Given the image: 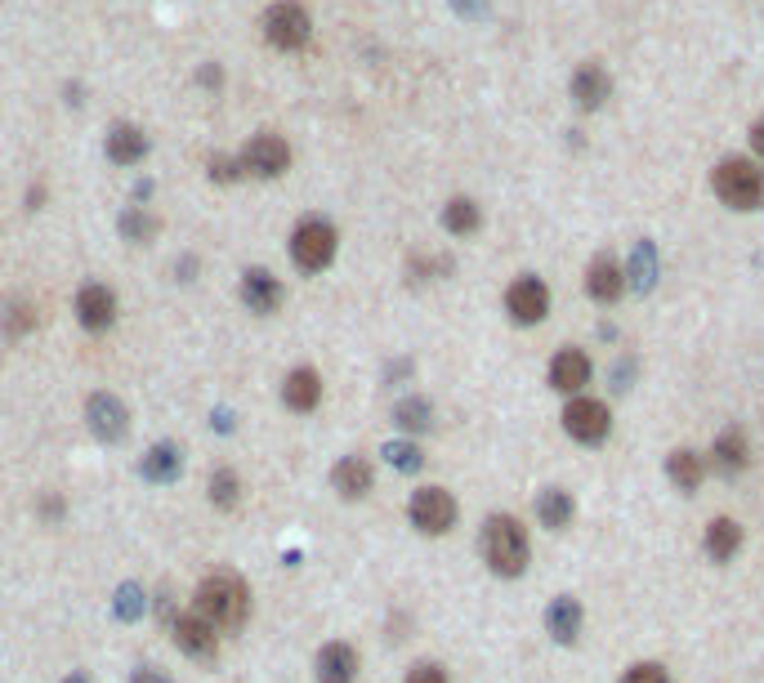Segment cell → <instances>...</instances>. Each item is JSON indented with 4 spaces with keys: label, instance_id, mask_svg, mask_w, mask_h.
I'll list each match as a JSON object with an SVG mask.
<instances>
[{
    "label": "cell",
    "instance_id": "21",
    "mask_svg": "<svg viewBox=\"0 0 764 683\" xmlns=\"http://www.w3.org/2000/svg\"><path fill=\"white\" fill-rule=\"evenodd\" d=\"M545 626H551V634L559 639V643H577V634H582V603L577 599H555L551 603V612H545Z\"/></svg>",
    "mask_w": 764,
    "mask_h": 683
},
{
    "label": "cell",
    "instance_id": "26",
    "mask_svg": "<svg viewBox=\"0 0 764 683\" xmlns=\"http://www.w3.org/2000/svg\"><path fill=\"white\" fill-rule=\"evenodd\" d=\"M667 474H671V483L680 487V492H698V483H702V461H698V451H689V446H680V451H671V461H667Z\"/></svg>",
    "mask_w": 764,
    "mask_h": 683
},
{
    "label": "cell",
    "instance_id": "15",
    "mask_svg": "<svg viewBox=\"0 0 764 683\" xmlns=\"http://www.w3.org/2000/svg\"><path fill=\"white\" fill-rule=\"evenodd\" d=\"M621 291H626V269H621L617 260L599 255V260L586 269V295L599 300V304H613V300H621Z\"/></svg>",
    "mask_w": 764,
    "mask_h": 683
},
{
    "label": "cell",
    "instance_id": "32",
    "mask_svg": "<svg viewBox=\"0 0 764 683\" xmlns=\"http://www.w3.org/2000/svg\"><path fill=\"white\" fill-rule=\"evenodd\" d=\"M621 683H671V674H667V665H658V661H639V665H630V670L621 674Z\"/></svg>",
    "mask_w": 764,
    "mask_h": 683
},
{
    "label": "cell",
    "instance_id": "5",
    "mask_svg": "<svg viewBox=\"0 0 764 683\" xmlns=\"http://www.w3.org/2000/svg\"><path fill=\"white\" fill-rule=\"evenodd\" d=\"M407 514H411V527L425 532V536H443V532L457 527V501H452V492H443V487H420V492L411 496Z\"/></svg>",
    "mask_w": 764,
    "mask_h": 683
},
{
    "label": "cell",
    "instance_id": "20",
    "mask_svg": "<svg viewBox=\"0 0 764 683\" xmlns=\"http://www.w3.org/2000/svg\"><path fill=\"white\" fill-rule=\"evenodd\" d=\"M179 470H184V451H179V446H170V442L153 446V451L144 455V465H139V474H144L148 483H175V479H179Z\"/></svg>",
    "mask_w": 764,
    "mask_h": 683
},
{
    "label": "cell",
    "instance_id": "3",
    "mask_svg": "<svg viewBox=\"0 0 764 683\" xmlns=\"http://www.w3.org/2000/svg\"><path fill=\"white\" fill-rule=\"evenodd\" d=\"M715 197L733 210H755L764 206V170L755 161H742V157H729L715 166Z\"/></svg>",
    "mask_w": 764,
    "mask_h": 683
},
{
    "label": "cell",
    "instance_id": "40",
    "mask_svg": "<svg viewBox=\"0 0 764 683\" xmlns=\"http://www.w3.org/2000/svg\"><path fill=\"white\" fill-rule=\"evenodd\" d=\"M63 683H90V679H85V674H72V679H63Z\"/></svg>",
    "mask_w": 764,
    "mask_h": 683
},
{
    "label": "cell",
    "instance_id": "6",
    "mask_svg": "<svg viewBox=\"0 0 764 683\" xmlns=\"http://www.w3.org/2000/svg\"><path fill=\"white\" fill-rule=\"evenodd\" d=\"M170 639L179 652H188L192 661H214L220 656V630H214L210 621H201L197 612H184L170 621Z\"/></svg>",
    "mask_w": 764,
    "mask_h": 683
},
{
    "label": "cell",
    "instance_id": "35",
    "mask_svg": "<svg viewBox=\"0 0 764 683\" xmlns=\"http://www.w3.org/2000/svg\"><path fill=\"white\" fill-rule=\"evenodd\" d=\"M242 175V166L238 161H229V157H214L210 161V179H220V183H233Z\"/></svg>",
    "mask_w": 764,
    "mask_h": 683
},
{
    "label": "cell",
    "instance_id": "23",
    "mask_svg": "<svg viewBox=\"0 0 764 683\" xmlns=\"http://www.w3.org/2000/svg\"><path fill=\"white\" fill-rule=\"evenodd\" d=\"M608 72L599 67V63H586L577 76H573V98L582 103V107H599L604 98H608Z\"/></svg>",
    "mask_w": 764,
    "mask_h": 683
},
{
    "label": "cell",
    "instance_id": "18",
    "mask_svg": "<svg viewBox=\"0 0 764 683\" xmlns=\"http://www.w3.org/2000/svg\"><path fill=\"white\" fill-rule=\"evenodd\" d=\"M282 402L291 407V411H313L317 402H322V376L313 371V367H300V371H291L286 376V385H282Z\"/></svg>",
    "mask_w": 764,
    "mask_h": 683
},
{
    "label": "cell",
    "instance_id": "12",
    "mask_svg": "<svg viewBox=\"0 0 764 683\" xmlns=\"http://www.w3.org/2000/svg\"><path fill=\"white\" fill-rule=\"evenodd\" d=\"M313 670H317V683H354L358 679V648L354 643H341V639L336 643H322Z\"/></svg>",
    "mask_w": 764,
    "mask_h": 683
},
{
    "label": "cell",
    "instance_id": "28",
    "mask_svg": "<svg viewBox=\"0 0 764 683\" xmlns=\"http://www.w3.org/2000/svg\"><path fill=\"white\" fill-rule=\"evenodd\" d=\"M242 501V479L233 470H214L210 474V505L214 509H238Z\"/></svg>",
    "mask_w": 764,
    "mask_h": 683
},
{
    "label": "cell",
    "instance_id": "29",
    "mask_svg": "<svg viewBox=\"0 0 764 683\" xmlns=\"http://www.w3.org/2000/svg\"><path fill=\"white\" fill-rule=\"evenodd\" d=\"M0 326H6L10 339H23L28 330H36V304L32 300H10L6 317H0Z\"/></svg>",
    "mask_w": 764,
    "mask_h": 683
},
{
    "label": "cell",
    "instance_id": "17",
    "mask_svg": "<svg viewBox=\"0 0 764 683\" xmlns=\"http://www.w3.org/2000/svg\"><path fill=\"white\" fill-rule=\"evenodd\" d=\"M242 300H247V308L251 313H278V304H282V282L273 277V273H264V269H251L247 277H242Z\"/></svg>",
    "mask_w": 764,
    "mask_h": 683
},
{
    "label": "cell",
    "instance_id": "25",
    "mask_svg": "<svg viewBox=\"0 0 764 683\" xmlns=\"http://www.w3.org/2000/svg\"><path fill=\"white\" fill-rule=\"evenodd\" d=\"M737 545H742V527H737L733 518H715V523L707 527V554H711L715 563H729V558L737 554Z\"/></svg>",
    "mask_w": 764,
    "mask_h": 683
},
{
    "label": "cell",
    "instance_id": "39",
    "mask_svg": "<svg viewBox=\"0 0 764 683\" xmlns=\"http://www.w3.org/2000/svg\"><path fill=\"white\" fill-rule=\"evenodd\" d=\"M751 148H755V153H760V161H764V122L751 130Z\"/></svg>",
    "mask_w": 764,
    "mask_h": 683
},
{
    "label": "cell",
    "instance_id": "33",
    "mask_svg": "<svg viewBox=\"0 0 764 683\" xmlns=\"http://www.w3.org/2000/svg\"><path fill=\"white\" fill-rule=\"evenodd\" d=\"M385 455H389L398 470H420V446H411V442H394Z\"/></svg>",
    "mask_w": 764,
    "mask_h": 683
},
{
    "label": "cell",
    "instance_id": "4",
    "mask_svg": "<svg viewBox=\"0 0 764 683\" xmlns=\"http://www.w3.org/2000/svg\"><path fill=\"white\" fill-rule=\"evenodd\" d=\"M291 260L304 269V273H322L326 264L336 260V228L322 223V219H304L291 238Z\"/></svg>",
    "mask_w": 764,
    "mask_h": 683
},
{
    "label": "cell",
    "instance_id": "11",
    "mask_svg": "<svg viewBox=\"0 0 764 683\" xmlns=\"http://www.w3.org/2000/svg\"><path fill=\"white\" fill-rule=\"evenodd\" d=\"M264 36L278 45V50H300L304 41H308V14L300 10V6H273L269 14H264Z\"/></svg>",
    "mask_w": 764,
    "mask_h": 683
},
{
    "label": "cell",
    "instance_id": "14",
    "mask_svg": "<svg viewBox=\"0 0 764 683\" xmlns=\"http://www.w3.org/2000/svg\"><path fill=\"white\" fill-rule=\"evenodd\" d=\"M371 483H376V470H371L367 455H345V461L332 470V487H336L345 501H363V496L371 492Z\"/></svg>",
    "mask_w": 764,
    "mask_h": 683
},
{
    "label": "cell",
    "instance_id": "37",
    "mask_svg": "<svg viewBox=\"0 0 764 683\" xmlns=\"http://www.w3.org/2000/svg\"><path fill=\"white\" fill-rule=\"evenodd\" d=\"M41 514H45V518H59V514H63V496H54V492H50V496L41 501Z\"/></svg>",
    "mask_w": 764,
    "mask_h": 683
},
{
    "label": "cell",
    "instance_id": "9",
    "mask_svg": "<svg viewBox=\"0 0 764 683\" xmlns=\"http://www.w3.org/2000/svg\"><path fill=\"white\" fill-rule=\"evenodd\" d=\"M85 420H90V433L98 442H122L130 433V411L113 393H94L90 407H85Z\"/></svg>",
    "mask_w": 764,
    "mask_h": 683
},
{
    "label": "cell",
    "instance_id": "22",
    "mask_svg": "<svg viewBox=\"0 0 764 683\" xmlns=\"http://www.w3.org/2000/svg\"><path fill=\"white\" fill-rule=\"evenodd\" d=\"M144 153H148V135L135 130V126H117L113 135H107V157H113L117 166H135V161H144Z\"/></svg>",
    "mask_w": 764,
    "mask_h": 683
},
{
    "label": "cell",
    "instance_id": "38",
    "mask_svg": "<svg viewBox=\"0 0 764 683\" xmlns=\"http://www.w3.org/2000/svg\"><path fill=\"white\" fill-rule=\"evenodd\" d=\"M122 612H126V617H135V612H139V595H135V590H126V595H122Z\"/></svg>",
    "mask_w": 764,
    "mask_h": 683
},
{
    "label": "cell",
    "instance_id": "16",
    "mask_svg": "<svg viewBox=\"0 0 764 683\" xmlns=\"http://www.w3.org/2000/svg\"><path fill=\"white\" fill-rule=\"evenodd\" d=\"M551 385L559 393H577L590 385V358L582 349H559L555 362H551Z\"/></svg>",
    "mask_w": 764,
    "mask_h": 683
},
{
    "label": "cell",
    "instance_id": "2",
    "mask_svg": "<svg viewBox=\"0 0 764 683\" xmlns=\"http://www.w3.org/2000/svg\"><path fill=\"white\" fill-rule=\"evenodd\" d=\"M483 558L496 577H519L527 558H532V545H527V527L510 514H492L488 527H483Z\"/></svg>",
    "mask_w": 764,
    "mask_h": 683
},
{
    "label": "cell",
    "instance_id": "19",
    "mask_svg": "<svg viewBox=\"0 0 764 683\" xmlns=\"http://www.w3.org/2000/svg\"><path fill=\"white\" fill-rule=\"evenodd\" d=\"M746 461H751L746 433H742V429H724V433L715 438V470H720V474H742Z\"/></svg>",
    "mask_w": 764,
    "mask_h": 683
},
{
    "label": "cell",
    "instance_id": "24",
    "mask_svg": "<svg viewBox=\"0 0 764 683\" xmlns=\"http://www.w3.org/2000/svg\"><path fill=\"white\" fill-rule=\"evenodd\" d=\"M536 518L545 523V527H568L573 523V496L564 492V487H545L541 496H536Z\"/></svg>",
    "mask_w": 764,
    "mask_h": 683
},
{
    "label": "cell",
    "instance_id": "31",
    "mask_svg": "<svg viewBox=\"0 0 764 683\" xmlns=\"http://www.w3.org/2000/svg\"><path fill=\"white\" fill-rule=\"evenodd\" d=\"M398 424L402 429H411V433H420V429H429V402H420V398H411V402H398Z\"/></svg>",
    "mask_w": 764,
    "mask_h": 683
},
{
    "label": "cell",
    "instance_id": "30",
    "mask_svg": "<svg viewBox=\"0 0 764 683\" xmlns=\"http://www.w3.org/2000/svg\"><path fill=\"white\" fill-rule=\"evenodd\" d=\"M157 228H161V223H157L153 214H144V210H130V214L122 219V233H126L130 242H153Z\"/></svg>",
    "mask_w": 764,
    "mask_h": 683
},
{
    "label": "cell",
    "instance_id": "7",
    "mask_svg": "<svg viewBox=\"0 0 764 683\" xmlns=\"http://www.w3.org/2000/svg\"><path fill=\"white\" fill-rule=\"evenodd\" d=\"M238 166H242V175L278 179V175L291 166V148H286V139H278V135H255V139L242 148Z\"/></svg>",
    "mask_w": 764,
    "mask_h": 683
},
{
    "label": "cell",
    "instance_id": "36",
    "mask_svg": "<svg viewBox=\"0 0 764 683\" xmlns=\"http://www.w3.org/2000/svg\"><path fill=\"white\" fill-rule=\"evenodd\" d=\"M135 683H175L166 670H157V665H139L135 670Z\"/></svg>",
    "mask_w": 764,
    "mask_h": 683
},
{
    "label": "cell",
    "instance_id": "8",
    "mask_svg": "<svg viewBox=\"0 0 764 683\" xmlns=\"http://www.w3.org/2000/svg\"><path fill=\"white\" fill-rule=\"evenodd\" d=\"M564 429H568V438L595 446V442L608 438L613 420H608V407H604L599 398H573V402L564 407Z\"/></svg>",
    "mask_w": 764,
    "mask_h": 683
},
{
    "label": "cell",
    "instance_id": "27",
    "mask_svg": "<svg viewBox=\"0 0 764 683\" xmlns=\"http://www.w3.org/2000/svg\"><path fill=\"white\" fill-rule=\"evenodd\" d=\"M443 223H448V233H457V238H470L474 228L483 223V214H479V206H474L470 197H457V201H448V210H443Z\"/></svg>",
    "mask_w": 764,
    "mask_h": 683
},
{
    "label": "cell",
    "instance_id": "10",
    "mask_svg": "<svg viewBox=\"0 0 764 683\" xmlns=\"http://www.w3.org/2000/svg\"><path fill=\"white\" fill-rule=\"evenodd\" d=\"M505 308H510V317L519 326H532V322H541L545 313H551V291H545L541 277H519L505 291Z\"/></svg>",
    "mask_w": 764,
    "mask_h": 683
},
{
    "label": "cell",
    "instance_id": "13",
    "mask_svg": "<svg viewBox=\"0 0 764 683\" xmlns=\"http://www.w3.org/2000/svg\"><path fill=\"white\" fill-rule=\"evenodd\" d=\"M76 317H81L85 330H107V326L117 322V295L107 291V286H98V282L81 286V295H76Z\"/></svg>",
    "mask_w": 764,
    "mask_h": 683
},
{
    "label": "cell",
    "instance_id": "34",
    "mask_svg": "<svg viewBox=\"0 0 764 683\" xmlns=\"http://www.w3.org/2000/svg\"><path fill=\"white\" fill-rule=\"evenodd\" d=\"M407 683H448V674H443V665H433V661H420V665H411Z\"/></svg>",
    "mask_w": 764,
    "mask_h": 683
},
{
    "label": "cell",
    "instance_id": "1",
    "mask_svg": "<svg viewBox=\"0 0 764 683\" xmlns=\"http://www.w3.org/2000/svg\"><path fill=\"white\" fill-rule=\"evenodd\" d=\"M197 608V617L201 621H210L220 634H233V630H242L247 626V617H251V586L238 577V572H229V567H220V572H210L201 586H197V599H192Z\"/></svg>",
    "mask_w": 764,
    "mask_h": 683
}]
</instances>
